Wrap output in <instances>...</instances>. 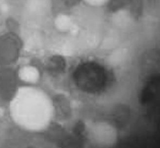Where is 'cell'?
<instances>
[{"label": "cell", "mask_w": 160, "mask_h": 148, "mask_svg": "<svg viewBox=\"0 0 160 148\" xmlns=\"http://www.w3.org/2000/svg\"><path fill=\"white\" fill-rule=\"evenodd\" d=\"M19 102L21 114L28 128L41 130L49 124L54 113V107L44 92L31 88L26 92Z\"/></svg>", "instance_id": "obj_1"}, {"label": "cell", "mask_w": 160, "mask_h": 148, "mask_svg": "<svg viewBox=\"0 0 160 148\" xmlns=\"http://www.w3.org/2000/svg\"><path fill=\"white\" fill-rule=\"evenodd\" d=\"M20 77L24 81L29 83H34L39 78L38 70L32 66H26L19 71Z\"/></svg>", "instance_id": "obj_2"}]
</instances>
